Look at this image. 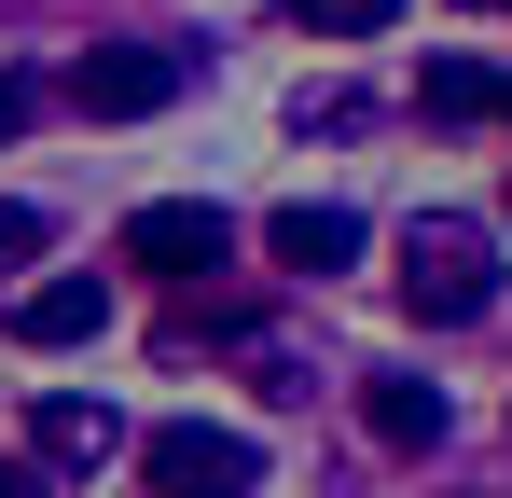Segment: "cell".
<instances>
[{"mask_svg":"<svg viewBox=\"0 0 512 498\" xmlns=\"http://www.w3.org/2000/svg\"><path fill=\"white\" fill-rule=\"evenodd\" d=\"M28 249H42V208H14V194H0V277H14Z\"/></svg>","mask_w":512,"mask_h":498,"instance_id":"obj_11","label":"cell"},{"mask_svg":"<svg viewBox=\"0 0 512 498\" xmlns=\"http://www.w3.org/2000/svg\"><path fill=\"white\" fill-rule=\"evenodd\" d=\"M125 263L194 291V277H222V263H236V222H222L208 194H153V208H125Z\"/></svg>","mask_w":512,"mask_h":498,"instance_id":"obj_3","label":"cell"},{"mask_svg":"<svg viewBox=\"0 0 512 498\" xmlns=\"http://www.w3.org/2000/svg\"><path fill=\"white\" fill-rule=\"evenodd\" d=\"M263 249H277L291 277H333V263H360V208H319V194H305V208L263 222Z\"/></svg>","mask_w":512,"mask_h":498,"instance_id":"obj_6","label":"cell"},{"mask_svg":"<svg viewBox=\"0 0 512 498\" xmlns=\"http://www.w3.org/2000/svg\"><path fill=\"white\" fill-rule=\"evenodd\" d=\"M485 14H512V0H485Z\"/></svg>","mask_w":512,"mask_h":498,"instance_id":"obj_14","label":"cell"},{"mask_svg":"<svg viewBox=\"0 0 512 498\" xmlns=\"http://www.w3.org/2000/svg\"><path fill=\"white\" fill-rule=\"evenodd\" d=\"M429 111H443V125H512V70H471V56H429Z\"/></svg>","mask_w":512,"mask_h":498,"instance_id":"obj_9","label":"cell"},{"mask_svg":"<svg viewBox=\"0 0 512 498\" xmlns=\"http://www.w3.org/2000/svg\"><path fill=\"white\" fill-rule=\"evenodd\" d=\"M291 28H305V42H319V28L360 42V28H388V0H291Z\"/></svg>","mask_w":512,"mask_h":498,"instance_id":"obj_10","label":"cell"},{"mask_svg":"<svg viewBox=\"0 0 512 498\" xmlns=\"http://www.w3.org/2000/svg\"><path fill=\"white\" fill-rule=\"evenodd\" d=\"M485 291H499V263H485V222H416V236H402V305H416L429 332L485 319Z\"/></svg>","mask_w":512,"mask_h":498,"instance_id":"obj_2","label":"cell"},{"mask_svg":"<svg viewBox=\"0 0 512 498\" xmlns=\"http://www.w3.org/2000/svg\"><path fill=\"white\" fill-rule=\"evenodd\" d=\"M125 457H139V485H153V498H250V485H263V443H250V429H208V415L139 429Z\"/></svg>","mask_w":512,"mask_h":498,"instance_id":"obj_1","label":"cell"},{"mask_svg":"<svg viewBox=\"0 0 512 498\" xmlns=\"http://www.w3.org/2000/svg\"><path fill=\"white\" fill-rule=\"evenodd\" d=\"M0 498H56V485H42V471H28V457H0Z\"/></svg>","mask_w":512,"mask_h":498,"instance_id":"obj_12","label":"cell"},{"mask_svg":"<svg viewBox=\"0 0 512 498\" xmlns=\"http://www.w3.org/2000/svg\"><path fill=\"white\" fill-rule=\"evenodd\" d=\"M125 457V415L84 402V388H56V402H28V471H111Z\"/></svg>","mask_w":512,"mask_h":498,"instance_id":"obj_4","label":"cell"},{"mask_svg":"<svg viewBox=\"0 0 512 498\" xmlns=\"http://www.w3.org/2000/svg\"><path fill=\"white\" fill-rule=\"evenodd\" d=\"M360 429H374L388 457H429V443H443V388H429V374H374V388H360Z\"/></svg>","mask_w":512,"mask_h":498,"instance_id":"obj_7","label":"cell"},{"mask_svg":"<svg viewBox=\"0 0 512 498\" xmlns=\"http://www.w3.org/2000/svg\"><path fill=\"white\" fill-rule=\"evenodd\" d=\"M14 125H28V83H0V139H14Z\"/></svg>","mask_w":512,"mask_h":498,"instance_id":"obj_13","label":"cell"},{"mask_svg":"<svg viewBox=\"0 0 512 498\" xmlns=\"http://www.w3.org/2000/svg\"><path fill=\"white\" fill-rule=\"evenodd\" d=\"M70 97H84L97 125H125V111H167V97H180V56H153V42H97L84 70H70Z\"/></svg>","mask_w":512,"mask_h":498,"instance_id":"obj_5","label":"cell"},{"mask_svg":"<svg viewBox=\"0 0 512 498\" xmlns=\"http://www.w3.org/2000/svg\"><path fill=\"white\" fill-rule=\"evenodd\" d=\"M499 208H512V180H499Z\"/></svg>","mask_w":512,"mask_h":498,"instance_id":"obj_15","label":"cell"},{"mask_svg":"<svg viewBox=\"0 0 512 498\" xmlns=\"http://www.w3.org/2000/svg\"><path fill=\"white\" fill-rule=\"evenodd\" d=\"M97 319H111L97 277H42V291H14V332H28V346H84Z\"/></svg>","mask_w":512,"mask_h":498,"instance_id":"obj_8","label":"cell"}]
</instances>
